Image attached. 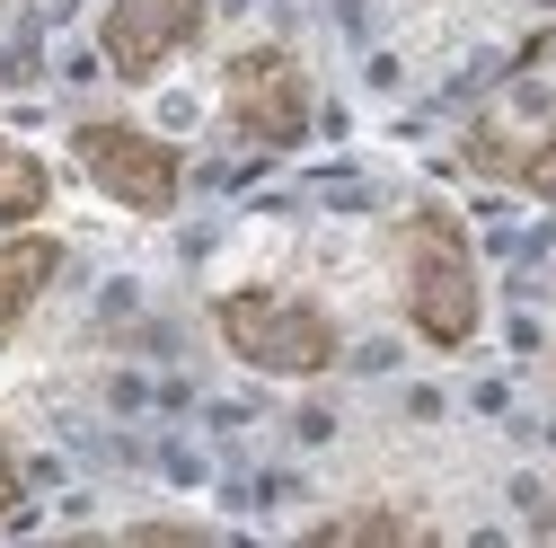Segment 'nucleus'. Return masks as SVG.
Returning a JSON list of instances; mask_svg holds the SVG:
<instances>
[{
    "mask_svg": "<svg viewBox=\"0 0 556 548\" xmlns=\"http://www.w3.org/2000/svg\"><path fill=\"white\" fill-rule=\"evenodd\" d=\"M18 496H27V477H18V451H10V443H0V522H10V513H18Z\"/></svg>",
    "mask_w": 556,
    "mask_h": 548,
    "instance_id": "10",
    "label": "nucleus"
},
{
    "mask_svg": "<svg viewBox=\"0 0 556 548\" xmlns=\"http://www.w3.org/2000/svg\"><path fill=\"white\" fill-rule=\"evenodd\" d=\"M468 160H477L485 177H504V186L556 203V115H539L530 133H504V115H485V124L468 133Z\"/></svg>",
    "mask_w": 556,
    "mask_h": 548,
    "instance_id": "6",
    "label": "nucleus"
},
{
    "mask_svg": "<svg viewBox=\"0 0 556 548\" xmlns=\"http://www.w3.org/2000/svg\"><path fill=\"white\" fill-rule=\"evenodd\" d=\"M389 257H397V310L425 346L459 354L477 346V319H485V284H477V248L459 231L451 203H415V213L389 231Z\"/></svg>",
    "mask_w": 556,
    "mask_h": 548,
    "instance_id": "1",
    "label": "nucleus"
},
{
    "mask_svg": "<svg viewBox=\"0 0 556 548\" xmlns=\"http://www.w3.org/2000/svg\"><path fill=\"white\" fill-rule=\"evenodd\" d=\"M415 522L406 513H336V522H318L309 539H406Z\"/></svg>",
    "mask_w": 556,
    "mask_h": 548,
    "instance_id": "9",
    "label": "nucleus"
},
{
    "mask_svg": "<svg viewBox=\"0 0 556 548\" xmlns=\"http://www.w3.org/2000/svg\"><path fill=\"white\" fill-rule=\"evenodd\" d=\"M203 10H213V0H106V18H98V53H106V72H115L124 89L160 80L168 62L203 36Z\"/></svg>",
    "mask_w": 556,
    "mask_h": 548,
    "instance_id": "5",
    "label": "nucleus"
},
{
    "mask_svg": "<svg viewBox=\"0 0 556 548\" xmlns=\"http://www.w3.org/2000/svg\"><path fill=\"white\" fill-rule=\"evenodd\" d=\"M72 160H80V177L106 195V203H124V213H177V195H186V160H177V142H160V133H142V124H124V115H89V124H72Z\"/></svg>",
    "mask_w": 556,
    "mask_h": 548,
    "instance_id": "3",
    "label": "nucleus"
},
{
    "mask_svg": "<svg viewBox=\"0 0 556 548\" xmlns=\"http://www.w3.org/2000/svg\"><path fill=\"white\" fill-rule=\"evenodd\" d=\"M222 107H230V124L248 133L256 151H292L301 133H309V115H318L309 72H301V53H292V45H248V53H230V72H222Z\"/></svg>",
    "mask_w": 556,
    "mask_h": 548,
    "instance_id": "4",
    "label": "nucleus"
},
{
    "mask_svg": "<svg viewBox=\"0 0 556 548\" xmlns=\"http://www.w3.org/2000/svg\"><path fill=\"white\" fill-rule=\"evenodd\" d=\"M213 327H222V346H230L248 372H265V381H318V372H336V354H344L336 319H327L318 301L283 292V284L222 292V301H213Z\"/></svg>",
    "mask_w": 556,
    "mask_h": 548,
    "instance_id": "2",
    "label": "nucleus"
},
{
    "mask_svg": "<svg viewBox=\"0 0 556 548\" xmlns=\"http://www.w3.org/2000/svg\"><path fill=\"white\" fill-rule=\"evenodd\" d=\"M53 274H62V239H45V231H10L0 239V327H18L45 301Z\"/></svg>",
    "mask_w": 556,
    "mask_h": 548,
    "instance_id": "7",
    "label": "nucleus"
},
{
    "mask_svg": "<svg viewBox=\"0 0 556 548\" xmlns=\"http://www.w3.org/2000/svg\"><path fill=\"white\" fill-rule=\"evenodd\" d=\"M45 203H53L45 160H36V151H18V142H0V222H10V231H27Z\"/></svg>",
    "mask_w": 556,
    "mask_h": 548,
    "instance_id": "8",
    "label": "nucleus"
}]
</instances>
